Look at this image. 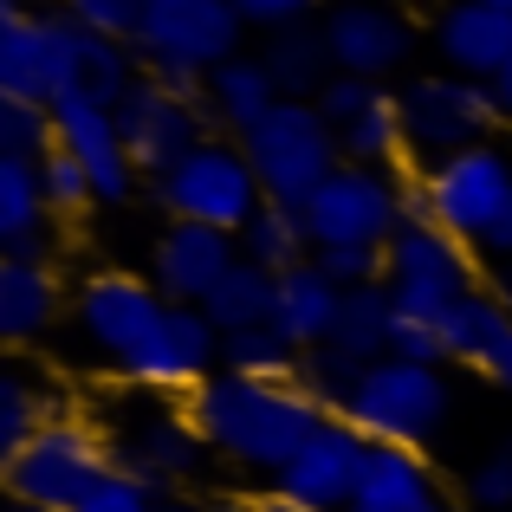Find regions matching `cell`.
Returning <instances> with one entry per match:
<instances>
[{
  "instance_id": "9",
  "label": "cell",
  "mask_w": 512,
  "mask_h": 512,
  "mask_svg": "<svg viewBox=\"0 0 512 512\" xmlns=\"http://www.w3.org/2000/svg\"><path fill=\"white\" fill-rule=\"evenodd\" d=\"M169 299L156 292L150 273H137V266H85V273L72 279V338L85 350L98 370H124L130 357L143 350L156 325H163Z\"/></svg>"
},
{
  "instance_id": "47",
  "label": "cell",
  "mask_w": 512,
  "mask_h": 512,
  "mask_svg": "<svg viewBox=\"0 0 512 512\" xmlns=\"http://www.w3.org/2000/svg\"><path fill=\"white\" fill-rule=\"evenodd\" d=\"M493 104H500V117H506V130H512V65L493 78Z\"/></svg>"
},
{
  "instance_id": "38",
  "label": "cell",
  "mask_w": 512,
  "mask_h": 512,
  "mask_svg": "<svg viewBox=\"0 0 512 512\" xmlns=\"http://www.w3.org/2000/svg\"><path fill=\"white\" fill-rule=\"evenodd\" d=\"M156 506H163V500H156V493L143 487V480H130L124 467H111V474H104V480H98V487H91L72 512H156Z\"/></svg>"
},
{
  "instance_id": "12",
  "label": "cell",
  "mask_w": 512,
  "mask_h": 512,
  "mask_svg": "<svg viewBox=\"0 0 512 512\" xmlns=\"http://www.w3.org/2000/svg\"><path fill=\"white\" fill-rule=\"evenodd\" d=\"M415 188H422V221H435L441 234L467 240L480 253V240L493 234V221L512 201V143H474V150L448 156V163L415 169Z\"/></svg>"
},
{
  "instance_id": "32",
  "label": "cell",
  "mask_w": 512,
  "mask_h": 512,
  "mask_svg": "<svg viewBox=\"0 0 512 512\" xmlns=\"http://www.w3.org/2000/svg\"><path fill=\"white\" fill-rule=\"evenodd\" d=\"M65 409H72V402L59 396L52 376L7 370V376H0V454H13L26 435H39V428H46L52 415H65Z\"/></svg>"
},
{
  "instance_id": "52",
  "label": "cell",
  "mask_w": 512,
  "mask_h": 512,
  "mask_svg": "<svg viewBox=\"0 0 512 512\" xmlns=\"http://www.w3.org/2000/svg\"><path fill=\"white\" fill-rule=\"evenodd\" d=\"M7 512H52V506H7Z\"/></svg>"
},
{
  "instance_id": "3",
  "label": "cell",
  "mask_w": 512,
  "mask_h": 512,
  "mask_svg": "<svg viewBox=\"0 0 512 512\" xmlns=\"http://www.w3.org/2000/svg\"><path fill=\"white\" fill-rule=\"evenodd\" d=\"M104 428H111V461L130 480H143L156 500H182L214 467V448H208V435H201L188 402H163V396H137L130 389L104 415Z\"/></svg>"
},
{
  "instance_id": "37",
  "label": "cell",
  "mask_w": 512,
  "mask_h": 512,
  "mask_svg": "<svg viewBox=\"0 0 512 512\" xmlns=\"http://www.w3.org/2000/svg\"><path fill=\"white\" fill-rule=\"evenodd\" d=\"M65 13H72L78 26H91V33H104V39H137L150 0H65Z\"/></svg>"
},
{
  "instance_id": "42",
  "label": "cell",
  "mask_w": 512,
  "mask_h": 512,
  "mask_svg": "<svg viewBox=\"0 0 512 512\" xmlns=\"http://www.w3.org/2000/svg\"><path fill=\"white\" fill-rule=\"evenodd\" d=\"M389 357L441 363V370H448V344H441V325H422V318H402V312H396V338H389Z\"/></svg>"
},
{
  "instance_id": "39",
  "label": "cell",
  "mask_w": 512,
  "mask_h": 512,
  "mask_svg": "<svg viewBox=\"0 0 512 512\" xmlns=\"http://www.w3.org/2000/svg\"><path fill=\"white\" fill-rule=\"evenodd\" d=\"M318 266H325L331 279H338L344 292H357V286H383V247H325V253H312Z\"/></svg>"
},
{
  "instance_id": "33",
  "label": "cell",
  "mask_w": 512,
  "mask_h": 512,
  "mask_svg": "<svg viewBox=\"0 0 512 512\" xmlns=\"http://www.w3.org/2000/svg\"><path fill=\"white\" fill-rule=\"evenodd\" d=\"M299 363H305V350H292L273 325H253V331H234V338H221V370H227V376L299 383Z\"/></svg>"
},
{
  "instance_id": "14",
  "label": "cell",
  "mask_w": 512,
  "mask_h": 512,
  "mask_svg": "<svg viewBox=\"0 0 512 512\" xmlns=\"http://www.w3.org/2000/svg\"><path fill=\"white\" fill-rule=\"evenodd\" d=\"M117 130H124L130 163L143 169V182L169 175L188 150H201V143L214 137L201 91H175L169 78H150V72L124 91V104H117Z\"/></svg>"
},
{
  "instance_id": "19",
  "label": "cell",
  "mask_w": 512,
  "mask_h": 512,
  "mask_svg": "<svg viewBox=\"0 0 512 512\" xmlns=\"http://www.w3.org/2000/svg\"><path fill=\"white\" fill-rule=\"evenodd\" d=\"M234 266H240L234 234H214V227H195V221H163L150 234L143 273L156 279V292H163L169 305H208V292L221 286Z\"/></svg>"
},
{
  "instance_id": "4",
  "label": "cell",
  "mask_w": 512,
  "mask_h": 512,
  "mask_svg": "<svg viewBox=\"0 0 512 512\" xmlns=\"http://www.w3.org/2000/svg\"><path fill=\"white\" fill-rule=\"evenodd\" d=\"M344 422L357 435H370L376 448H435L441 428L454 422V383L441 363H409L383 357L357 376V389L344 396Z\"/></svg>"
},
{
  "instance_id": "18",
  "label": "cell",
  "mask_w": 512,
  "mask_h": 512,
  "mask_svg": "<svg viewBox=\"0 0 512 512\" xmlns=\"http://www.w3.org/2000/svg\"><path fill=\"white\" fill-rule=\"evenodd\" d=\"M363 461H370V435H357L344 415H325V422L312 428V441L286 461V474H279L273 487L286 493V500L312 506V512H350Z\"/></svg>"
},
{
  "instance_id": "34",
  "label": "cell",
  "mask_w": 512,
  "mask_h": 512,
  "mask_svg": "<svg viewBox=\"0 0 512 512\" xmlns=\"http://www.w3.org/2000/svg\"><path fill=\"white\" fill-rule=\"evenodd\" d=\"M52 150H59V124H52L46 104L0 98V156H26V163H46Z\"/></svg>"
},
{
  "instance_id": "1",
  "label": "cell",
  "mask_w": 512,
  "mask_h": 512,
  "mask_svg": "<svg viewBox=\"0 0 512 512\" xmlns=\"http://www.w3.org/2000/svg\"><path fill=\"white\" fill-rule=\"evenodd\" d=\"M188 409H195L214 461L247 480H266V487L286 474V461L331 415L305 383H260V376H227V370H214L188 396Z\"/></svg>"
},
{
  "instance_id": "15",
  "label": "cell",
  "mask_w": 512,
  "mask_h": 512,
  "mask_svg": "<svg viewBox=\"0 0 512 512\" xmlns=\"http://www.w3.org/2000/svg\"><path fill=\"white\" fill-rule=\"evenodd\" d=\"M221 370V331L201 305H169L163 325L143 338V350L117 370V383L137 396H163V402H188L208 376Z\"/></svg>"
},
{
  "instance_id": "11",
  "label": "cell",
  "mask_w": 512,
  "mask_h": 512,
  "mask_svg": "<svg viewBox=\"0 0 512 512\" xmlns=\"http://www.w3.org/2000/svg\"><path fill=\"white\" fill-rule=\"evenodd\" d=\"M402 98V124H409V156L415 169L428 163H448V156L474 150V143H493L506 130L500 104H493V85L480 78H461V72H409L396 85Z\"/></svg>"
},
{
  "instance_id": "23",
  "label": "cell",
  "mask_w": 512,
  "mask_h": 512,
  "mask_svg": "<svg viewBox=\"0 0 512 512\" xmlns=\"http://www.w3.org/2000/svg\"><path fill=\"white\" fill-rule=\"evenodd\" d=\"M344 312V286L325 273L318 260L292 266V273H279V292H273V331L286 338L292 350H318L331 338V325H338Z\"/></svg>"
},
{
  "instance_id": "50",
  "label": "cell",
  "mask_w": 512,
  "mask_h": 512,
  "mask_svg": "<svg viewBox=\"0 0 512 512\" xmlns=\"http://www.w3.org/2000/svg\"><path fill=\"white\" fill-rule=\"evenodd\" d=\"M428 512H474V506H467V500H454V493H448V500H435Z\"/></svg>"
},
{
  "instance_id": "36",
  "label": "cell",
  "mask_w": 512,
  "mask_h": 512,
  "mask_svg": "<svg viewBox=\"0 0 512 512\" xmlns=\"http://www.w3.org/2000/svg\"><path fill=\"white\" fill-rule=\"evenodd\" d=\"M461 500L474 512H512V435L493 441V448L461 474Z\"/></svg>"
},
{
  "instance_id": "44",
  "label": "cell",
  "mask_w": 512,
  "mask_h": 512,
  "mask_svg": "<svg viewBox=\"0 0 512 512\" xmlns=\"http://www.w3.org/2000/svg\"><path fill=\"white\" fill-rule=\"evenodd\" d=\"M480 376H487V383L500 389V396H512V338L500 344V357H493V363H487V370H480Z\"/></svg>"
},
{
  "instance_id": "7",
  "label": "cell",
  "mask_w": 512,
  "mask_h": 512,
  "mask_svg": "<svg viewBox=\"0 0 512 512\" xmlns=\"http://www.w3.org/2000/svg\"><path fill=\"white\" fill-rule=\"evenodd\" d=\"M130 46L150 78H169L175 91H201L214 65L247 52V20L234 13V0H150Z\"/></svg>"
},
{
  "instance_id": "41",
  "label": "cell",
  "mask_w": 512,
  "mask_h": 512,
  "mask_svg": "<svg viewBox=\"0 0 512 512\" xmlns=\"http://www.w3.org/2000/svg\"><path fill=\"white\" fill-rule=\"evenodd\" d=\"M234 13L247 20V33H279V26H299V20H318V0H234Z\"/></svg>"
},
{
  "instance_id": "16",
  "label": "cell",
  "mask_w": 512,
  "mask_h": 512,
  "mask_svg": "<svg viewBox=\"0 0 512 512\" xmlns=\"http://www.w3.org/2000/svg\"><path fill=\"white\" fill-rule=\"evenodd\" d=\"M325 39L331 59L350 78H370V85H389V78L415 72V52L428 46V20H415L396 0H370V7H331L325 13Z\"/></svg>"
},
{
  "instance_id": "31",
  "label": "cell",
  "mask_w": 512,
  "mask_h": 512,
  "mask_svg": "<svg viewBox=\"0 0 512 512\" xmlns=\"http://www.w3.org/2000/svg\"><path fill=\"white\" fill-rule=\"evenodd\" d=\"M273 292H279V273H266V266L240 260L234 273H227L221 286L208 292V305H201V312L214 318V331H221V338H234V331L273 325Z\"/></svg>"
},
{
  "instance_id": "26",
  "label": "cell",
  "mask_w": 512,
  "mask_h": 512,
  "mask_svg": "<svg viewBox=\"0 0 512 512\" xmlns=\"http://www.w3.org/2000/svg\"><path fill=\"white\" fill-rule=\"evenodd\" d=\"M52 201L46 175L26 156H0V253H52Z\"/></svg>"
},
{
  "instance_id": "25",
  "label": "cell",
  "mask_w": 512,
  "mask_h": 512,
  "mask_svg": "<svg viewBox=\"0 0 512 512\" xmlns=\"http://www.w3.org/2000/svg\"><path fill=\"white\" fill-rule=\"evenodd\" d=\"M253 52H260V65L273 72L279 98H318V91L338 78V59H331V39H325V13L266 33Z\"/></svg>"
},
{
  "instance_id": "28",
  "label": "cell",
  "mask_w": 512,
  "mask_h": 512,
  "mask_svg": "<svg viewBox=\"0 0 512 512\" xmlns=\"http://www.w3.org/2000/svg\"><path fill=\"white\" fill-rule=\"evenodd\" d=\"M338 143H344V163L409 175V169H415V156H409V124H402V98H396V85H389L363 117H350V124L338 130Z\"/></svg>"
},
{
  "instance_id": "30",
  "label": "cell",
  "mask_w": 512,
  "mask_h": 512,
  "mask_svg": "<svg viewBox=\"0 0 512 512\" xmlns=\"http://www.w3.org/2000/svg\"><path fill=\"white\" fill-rule=\"evenodd\" d=\"M240 260L266 266V273H292V266L312 260V234H305V208H286V201H266L260 214L240 234Z\"/></svg>"
},
{
  "instance_id": "21",
  "label": "cell",
  "mask_w": 512,
  "mask_h": 512,
  "mask_svg": "<svg viewBox=\"0 0 512 512\" xmlns=\"http://www.w3.org/2000/svg\"><path fill=\"white\" fill-rule=\"evenodd\" d=\"M428 52L441 72L493 85L512 65V13H500L493 0H441L428 13Z\"/></svg>"
},
{
  "instance_id": "24",
  "label": "cell",
  "mask_w": 512,
  "mask_h": 512,
  "mask_svg": "<svg viewBox=\"0 0 512 512\" xmlns=\"http://www.w3.org/2000/svg\"><path fill=\"white\" fill-rule=\"evenodd\" d=\"M201 104H208L214 137H247V130H260L266 111L279 104V85H273V72L260 65V52L247 46L240 59H227V65H214V72H208Z\"/></svg>"
},
{
  "instance_id": "27",
  "label": "cell",
  "mask_w": 512,
  "mask_h": 512,
  "mask_svg": "<svg viewBox=\"0 0 512 512\" xmlns=\"http://www.w3.org/2000/svg\"><path fill=\"white\" fill-rule=\"evenodd\" d=\"M389 338H396V299H389V286H357V292H344V312L331 325L325 350H338L344 363L370 370V363L389 357Z\"/></svg>"
},
{
  "instance_id": "8",
  "label": "cell",
  "mask_w": 512,
  "mask_h": 512,
  "mask_svg": "<svg viewBox=\"0 0 512 512\" xmlns=\"http://www.w3.org/2000/svg\"><path fill=\"white\" fill-rule=\"evenodd\" d=\"M240 150L260 175L266 201H286V208H305L331 182V169L344 163L338 124L318 111V98H279L266 111V124L240 137Z\"/></svg>"
},
{
  "instance_id": "13",
  "label": "cell",
  "mask_w": 512,
  "mask_h": 512,
  "mask_svg": "<svg viewBox=\"0 0 512 512\" xmlns=\"http://www.w3.org/2000/svg\"><path fill=\"white\" fill-rule=\"evenodd\" d=\"M78 59H85V26L65 7L52 13L0 7V98H26L52 111L78 91Z\"/></svg>"
},
{
  "instance_id": "53",
  "label": "cell",
  "mask_w": 512,
  "mask_h": 512,
  "mask_svg": "<svg viewBox=\"0 0 512 512\" xmlns=\"http://www.w3.org/2000/svg\"><path fill=\"white\" fill-rule=\"evenodd\" d=\"M493 7H500V13H512V0H493Z\"/></svg>"
},
{
  "instance_id": "6",
  "label": "cell",
  "mask_w": 512,
  "mask_h": 512,
  "mask_svg": "<svg viewBox=\"0 0 512 512\" xmlns=\"http://www.w3.org/2000/svg\"><path fill=\"white\" fill-rule=\"evenodd\" d=\"M409 221H422V188L415 169H363V163H338L331 182L305 201V234L312 253L325 247H389Z\"/></svg>"
},
{
  "instance_id": "10",
  "label": "cell",
  "mask_w": 512,
  "mask_h": 512,
  "mask_svg": "<svg viewBox=\"0 0 512 512\" xmlns=\"http://www.w3.org/2000/svg\"><path fill=\"white\" fill-rule=\"evenodd\" d=\"M383 286H389V299H396L402 318L441 325L467 292L487 286V260H480L467 240L441 234L435 221H409L383 247Z\"/></svg>"
},
{
  "instance_id": "46",
  "label": "cell",
  "mask_w": 512,
  "mask_h": 512,
  "mask_svg": "<svg viewBox=\"0 0 512 512\" xmlns=\"http://www.w3.org/2000/svg\"><path fill=\"white\" fill-rule=\"evenodd\" d=\"M487 292L512 312V260H493V266H487Z\"/></svg>"
},
{
  "instance_id": "45",
  "label": "cell",
  "mask_w": 512,
  "mask_h": 512,
  "mask_svg": "<svg viewBox=\"0 0 512 512\" xmlns=\"http://www.w3.org/2000/svg\"><path fill=\"white\" fill-rule=\"evenodd\" d=\"M253 512H312V506L286 500V493H279V487H253Z\"/></svg>"
},
{
  "instance_id": "20",
  "label": "cell",
  "mask_w": 512,
  "mask_h": 512,
  "mask_svg": "<svg viewBox=\"0 0 512 512\" xmlns=\"http://www.w3.org/2000/svg\"><path fill=\"white\" fill-rule=\"evenodd\" d=\"M72 318V279L52 253H0V338L13 350L46 344Z\"/></svg>"
},
{
  "instance_id": "29",
  "label": "cell",
  "mask_w": 512,
  "mask_h": 512,
  "mask_svg": "<svg viewBox=\"0 0 512 512\" xmlns=\"http://www.w3.org/2000/svg\"><path fill=\"white\" fill-rule=\"evenodd\" d=\"M512 338V312L493 299L487 286L467 292L448 318H441V344H448V363H467V370H487L500 357V344Z\"/></svg>"
},
{
  "instance_id": "35",
  "label": "cell",
  "mask_w": 512,
  "mask_h": 512,
  "mask_svg": "<svg viewBox=\"0 0 512 512\" xmlns=\"http://www.w3.org/2000/svg\"><path fill=\"white\" fill-rule=\"evenodd\" d=\"M39 175H46V201H52V221L78 227V221H91V214H98V188H91V175H85V163H78V156L52 150L46 163H39Z\"/></svg>"
},
{
  "instance_id": "5",
  "label": "cell",
  "mask_w": 512,
  "mask_h": 512,
  "mask_svg": "<svg viewBox=\"0 0 512 512\" xmlns=\"http://www.w3.org/2000/svg\"><path fill=\"white\" fill-rule=\"evenodd\" d=\"M143 201L163 208V221H195L214 234H247V221L266 208V188L253 175L240 137H208L201 150H188L182 163L156 182H143Z\"/></svg>"
},
{
  "instance_id": "2",
  "label": "cell",
  "mask_w": 512,
  "mask_h": 512,
  "mask_svg": "<svg viewBox=\"0 0 512 512\" xmlns=\"http://www.w3.org/2000/svg\"><path fill=\"white\" fill-rule=\"evenodd\" d=\"M111 467H117L111 461V428L91 409H65L39 435H26L13 454H0V487H7L13 506L72 512Z\"/></svg>"
},
{
  "instance_id": "43",
  "label": "cell",
  "mask_w": 512,
  "mask_h": 512,
  "mask_svg": "<svg viewBox=\"0 0 512 512\" xmlns=\"http://www.w3.org/2000/svg\"><path fill=\"white\" fill-rule=\"evenodd\" d=\"M480 260H512V201H506V214H500V221H493V234L487 240H480Z\"/></svg>"
},
{
  "instance_id": "40",
  "label": "cell",
  "mask_w": 512,
  "mask_h": 512,
  "mask_svg": "<svg viewBox=\"0 0 512 512\" xmlns=\"http://www.w3.org/2000/svg\"><path fill=\"white\" fill-rule=\"evenodd\" d=\"M383 91H389V85H370V78H350V72H338V78H331L325 91H318V111H325L331 124L344 130L350 117H363V111H370L376 98H383Z\"/></svg>"
},
{
  "instance_id": "22",
  "label": "cell",
  "mask_w": 512,
  "mask_h": 512,
  "mask_svg": "<svg viewBox=\"0 0 512 512\" xmlns=\"http://www.w3.org/2000/svg\"><path fill=\"white\" fill-rule=\"evenodd\" d=\"M435 500H448V493H441V474L422 448H376L370 441L350 512H428Z\"/></svg>"
},
{
  "instance_id": "51",
  "label": "cell",
  "mask_w": 512,
  "mask_h": 512,
  "mask_svg": "<svg viewBox=\"0 0 512 512\" xmlns=\"http://www.w3.org/2000/svg\"><path fill=\"white\" fill-rule=\"evenodd\" d=\"M318 7H325V13H331V7H370V0H318Z\"/></svg>"
},
{
  "instance_id": "49",
  "label": "cell",
  "mask_w": 512,
  "mask_h": 512,
  "mask_svg": "<svg viewBox=\"0 0 512 512\" xmlns=\"http://www.w3.org/2000/svg\"><path fill=\"white\" fill-rule=\"evenodd\" d=\"M0 7H13V13H52V7H65V0H0Z\"/></svg>"
},
{
  "instance_id": "17",
  "label": "cell",
  "mask_w": 512,
  "mask_h": 512,
  "mask_svg": "<svg viewBox=\"0 0 512 512\" xmlns=\"http://www.w3.org/2000/svg\"><path fill=\"white\" fill-rule=\"evenodd\" d=\"M52 124H59V150L78 156L98 188V208H130L143 195V169L130 163V143L117 130V111L85 91H72L65 104H52Z\"/></svg>"
},
{
  "instance_id": "48",
  "label": "cell",
  "mask_w": 512,
  "mask_h": 512,
  "mask_svg": "<svg viewBox=\"0 0 512 512\" xmlns=\"http://www.w3.org/2000/svg\"><path fill=\"white\" fill-rule=\"evenodd\" d=\"M156 512H214V500H195V493H182V500H163Z\"/></svg>"
}]
</instances>
